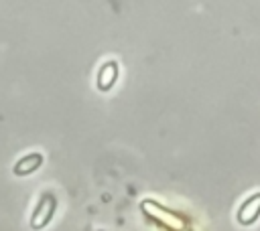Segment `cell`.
Returning <instances> with one entry per match:
<instances>
[{
  "mask_svg": "<svg viewBox=\"0 0 260 231\" xmlns=\"http://www.w3.org/2000/svg\"><path fill=\"white\" fill-rule=\"evenodd\" d=\"M43 164V154H39V152H32V154H26V156H22L14 166H12V172L16 174V176H26V174H30V172H35L39 166Z\"/></svg>",
  "mask_w": 260,
  "mask_h": 231,
  "instance_id": "cell-3",
  "label": "cell"
},
{
  "mask_svg": "<svg viewBox=\"0 0 260 231\" xmlns=\"http://www.w3.org/2000/svg\"><path fill=\"white\" fill-rule=\"evenodd\" d=\"M258 217H260V192H254L238 209V223L240 225H252Z\"/></svg>",
  "mask_w": 260,
  "mask_h": 231,
  "instance_id": "cell-2",
  "label": "cell"
},
{
  "mask_svg": "<svg viewBox=\"0 0 260 231\" xmlns=\"http://www.w3.org/2000/svg\"><path fill=\"white\" fill-rule=\"evenodd\" d=\"M55 205H57L55 197H53L51 192H45V195L39 199V205H37V209H35L32 215H30V227H32V229H43V227L51 221V217H53V213H55Z\"/></svg>",
  "mask_w": 260,
  "mask_h": 231,
  "instance_id": "cell-1",
  "label": "cell"
},
{
  "mask_svg": "<svg viewBox=\"0 0 260 231\" xmlns=\"http://www.w3.org/2000/svg\"><path fill=\"white\" fill-rule=\"evenodd\" d=\"M116 75H118V67H116V63H106L104 67H102V71H100V77H98V87L100 89H110L112 87V83L116 81Z\"/></svg>",
  "mask_w": 260,
  "mask_h": 231,
  "instance_id": "cell-4",
  "label": "cell"
}]
</instances>
